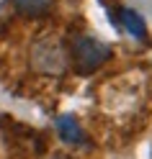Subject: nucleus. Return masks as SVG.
Returning a JSON list of instances; mask_svg holds the SVG:
<instances>
[{"instance_id":"f03ea898","label":"nucleus","mask_w":152,"mask_h":159,"mask_svg":"<svg viewBox=\"0 0 152 159\" xmlns=\"http://www.w3.org/2000/svg\"><path fill=\"white\" fill-rule=\"evenodd\" d=\"M49 0H18V8L26 13H39V11H44Z\"/></svg>"},{"instance_id":"f257e3e1","label":"nucleus","mask_w":152,"mask_h":159,"mask_svg":"<svg viewBox=\"0 0 152 159\" xmlns=\"http://www.w3.org/2000/svg\"><path fill=\"white\" fill-rule=\"evenodd\" d=\"M31 64L39 69V72L47 75H57L62 72L67 59H65V49L57 39H39L31 49Z\"/></svg>"}]
</instances>
